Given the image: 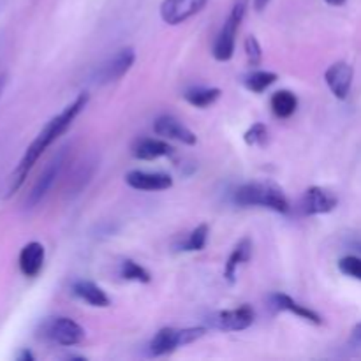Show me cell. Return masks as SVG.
<instances>
[{"label":"cell","mask_w":361,"mask_h":361,"mask_svg":"<svg viewBox=\"0 0 361 361\" xmlns=\"http://www.w3.org/2000/svg\"><path fill=\"white\" fill-rule=\"evenodd\" d=\"M120 277L123 281H133V282H141V284H148L152 281L150 274L145 270L141 264H137L136 261L126 259L120 263Z\"/></svg>","instance_id":"obj_23"},{"label":"cell","mask_w":361,"mask_h":361,"mask_svg":"<svg viewBox=\"0 0 361 361\" xmlns=\"http://www.w3.org/2000/svg\"><path fill=\"white\" fill-rule=\"evenodd\" d=\"M353 78H355V69L348 62L331 63L324 73V81H326L328 88L341 101L348 99L353 87Z\"/></svg>","instance_id":"obj_10"},{"label":"cell","mask_w":361,"mask_h":361,"mask_svg":"<svg viewBox=\"0 0 361 361\" xmlns=\"http://www.w3.org/2000/svg\"><path fill=\"white\" fill-rule=\"evenodd\" d=\"M208 0H164L161 4V18L168 25H180L196 16Z\"/></svg>","instance_id":"obj_9"},{"label":"cell","mask_w":361,"mask_h":361,"mask_svg":"<svg viewBox=\"0 0 361 361\" xmlns=\"http://www.w3.org/2000/svg\"><path fill=\"white\" fill-rule=\"evenodd\" d=\"M268 4H270V0H252V6L257 13H261L263 9H267Z\"/></svg>","instance_id":"obj_27"},{"label":"cell","mask_w":361,"mask_h":361,"mask_svg":"<svg viewBox=\"0 0 361 361\" xmlns=\"http://www.w3.org/2000/svg\"><path fill=\"white\" fill-rule=\"evenodd\" d=\"M6 83H7V74L0 73V95H2L4 88H6Z\"/></svg>","instance_id":"obj_29"},{"label":"cell","mask_w":361,"mask_h":361,"mask_svg":"<svg viewBox=\"0 0 361 361\" xmlns=\"http://www.w3.org/2000/svg\"><path fill=\"white\" fill-rule=\"evenodd\" d=\"M39 335L63 348H73L83 342L85 330L71 317H49L41 324Z\"/></svg>","instance_id":"obj_5"},{"label":"cell","mask_w":361,"mask_h":361,"mask_svg":"<svg viewBox=\"0 0 361 361\" xmlns=\"http://www.w3.org/2000/svg\"><path fill=\"white\" fill-rule=\"evenodd\" d=\"M338 197L323 187H309L303 194L302 210L305 215H323L330 214L337 208Z\"/></svg>","instance_id":"obj_11"},{"label":"cell","mask_w":361,"mask_h":361,"mask_svg":"<svg viewBox=\"0 0 361 361\" xmlns=\"http://www.w3.org/2000/svg\"><path fill=\"white\" fill-rule=\"evenodd\" d=\"M353 341L360 342V344H361V323L356 324L355 330H353Z\"/></svg>","instance_id":"obj_28"},{"label":"cell","mask_w":361,"mask_h":361,"mask_svg":"<svg viewBox=\"0 0 361 361\" xmlns=\"http://www.w3.org/2000/svg\"><path fill=\"white\" fill-rule=\"evenodd\" d=\"M252 257V242L250 238H242L238 242V245L233 249V252L229 254L228 261H226V267H224V277L228 282H235L236 281V275H238V268L242 267L243 263Z\"/></svg>","instance_id":"obj_17"},{"label":"cell","mask_w":361,"mask_h":361,"mask_svg":"<svg viewBox=\"0 0 361 361\" xmlns=\"http://www.w3.org/2000/svg\"><path fill=\"white\" fill-rule=\"evenodd\" d=\"M233 200L238 207H261L277 212V214H288L291 208L281 187L271 182L243 183L235 190Z\"/></svg>","instance_id":"obj_2"},{"label":"cell","mask_w":361,"mask_h":361,"mask_svg":"<svg viewBox=\"0 0 361 361\" xmlns=\"http://www.w3.org/2000/svg\"><path fill=\"white\" fill-rule=\"evenodd\" d=\"M338 270L348 277L361 281V257L358 256H345L338 261Z\"/></svg>","instance_id":"obj_26"},{"label":"cell","mask_w":361,"mask_h":361,"mask_svg":"<svg viewBox=\"0 0 361 361\" xmlns=\"http://www.w3.org/2000/svg\"><path fill=\"white\" fill-rule=\"evenodd\" d=\"M250 0H235L229 16L226 18L224 25H222L221 32L217 34L214 42V56L219 62H228L235 55V44H236V34L242 25L243 18H245L247 9H249Z\"/></svg>","instance_id":"obj_3"},{"label":"cell","mask_w":361,"mask_h":361,"mask_svg":"<svg viewBox=\"0 0 361 361\" xmlns=\"http://www.w3.org/2000/svg\"><path fill=\"white\" fill-rule=\"evenodd\" d=\"M63 162H66V148H62V150H60L59 154H56L55 157L48 162V166L42 169V173L39 175V178L35 180L34 187H32L30 192H28L27 200H25V207L34 208V207H37L42 200H44V196L49 192V189L53 187L55 180L59 178L60 171H62Z\"/></svg>","instance_id":"obj_6"},{"label":"cell","mask_w":361,"mask_h":361,"mask_svg":"<svg viewBox=\"0 0 361 361\" xmlns=\"http://www.w3.org/2000/svg\"><path fill=\"white\" fill-rule=\"evenodd\" d=\"M245 55H247V62H249L250 67H257L261 66L263 62V49H261L259 41H257L254 35H249L245 39Z\"/></svg>","instance_id":"obj_25"},{"label":"cell","mask_w":361,"mask_h":361,"mask_svg":"<svg viewBox=\"0 0 361 361\" xmlns=\"http://www.w3.org/2000/svg\"><path fill=\"white\" fill-rule=\"evenodd\" d=\"M324 2L330 4V6H334V7H341V6H344L348 0H324Z\"/></svg>","instance_id":"obj_30"},{"label":"cell","mask_w":361,"mask_h":361,"mask_svg":"<svg viewBox=\"0 0 361 361\" xmlns=\"http://www.w3.org/2000/svg\"><path fill=\"white\" fill-rule=\"evenodd\" d=\"M270 303L275 310L295 314L296 317H300V319L303 321H309V323L316 324V326L323 324V319H321L319 314L314 312L309 307L302 305V303H298L296 300H293L291 296L284 295V293H274V295H270Z\"/></svg>","instance_id":"obj_14"},{"label":"cell","mask_w":361,"mask_h":361,"mask_svg":"<svg viewBox=\"0 0 361 361\" xmlns=\"http://www.w3.org/2000/svg\"><path fill=\"white\" fill-rule=\"evenodd\" d=\"M271 109L279 118H289L295 115L296 108H298V99L293 92L289 90H279L271 95Z\"/></svg>","instance_id":"obj_19"},{"label":"cell","mask_w":361,"mask_h":361,"mask_svg":"<svg viewBox=\"0 0 361 361\" xmlns=\"http://www.w3.org/2000/svg\"><path fill=\"white\" fill-rule=\"evenodd\" d=\"M207 240H208V226L200 224L196 229L190 231V235L187 236L185 242L180 243L178 250H182V252H197V250L204 249Z\"/></svg>","instance_id":"obj_21"},{"label":"cell","mask_w":361,"mask_h":361,"mask_svg":"<svg viewBox=\"0 0 361 361\" xmlns=\"http://www.w3.org/2000/svg\"><path fill=\"white\" fill-rule=\"evenodd\" d=\"M204 334H207V328L203 326L182 328V330H178V328H162L152 338L150 345H148V351H150L152 356L171 355L178 348H183V345H189L192 342L200 341L201 337H204Z\"/></svg>","instance_id":"obj_4"},{"label":"cell","mask_w":361,"mask_h":361,"mask_svg":"<svg viewBox=\"0 0 361 361\" xmlns=\"http://www.w3.org/2000/svg\"><path fill=\"white\" fill-rule=\"evenodd\" d=\"M134 60H136V53L133 48L118 49L111 59H108L99 67L97 73H95V81L101 85L118 81L120 78L129 73L130 67L134 66Z\"/></svg>","instance_id":"obj_8"},{"label":"cell","mask_w":361,"mask_h":361,"mask_svg":"<svg viewBox=\"0 0 361 361\" xmlns=\"http://www.w3.org/2000/svg\"><path fill=\"white\" fill-rule=\"evenodd\" d=\"M154 133L164 140L178 141L183 145H196L197 137L187 126H183L178 118L171 115L159 116L154 122Z\"/></svg>","instance_id":"obj_12"},{"label":"cell","mask_w":361,"mask_h":361,"mask_svg":"<svg viewBox=\"0 0 361 361\" xmlns=\"http://www.w3.org/2000/svg\"><path fill=\"white\" fill-rule=\"evenodd\" d=\"M173 154V148L166 141L157 137H145L140 140L133 148V155L140 161H155V159L168 157Z\"/></svg>","instance_id":"obj_16"},{"label":"cell","mask_w":361,"mask_h":361,"mask_svg":"<svg viewBox=\"0 0 361 361\" xmlns=\"http://www.w3.org/2000/svg\"><path fill=\"white\" fill-rule=\"evenodd\" d=\"M275 81H277V74L275 73H270V71H254L252 74L245 78V87L250 92H254V94H261L268 87H271Z\"/></svg>","instance_id":"obj_22"},{"label":"cell","mask_w":361,"mask_h":361,"mask_svg":"<svg viewBox=\"0 0 361 361\" xmlns=\"http://www.w3.org/2000/svg\"><path fill=\"white\" fill-rule=\"evenodd\" d=\"M18 263H20V270L25 277H37L42 270V264H44V247H42V243H27V245L21 249Z\"/></svg>","instance_id":"obj_15"},{"label":"cell","mask_w":361,"mask_h":361,"mask_svg":"<svg viewBox=\"0 0 361 361\" xmlns=\"http://www.w3.org/2000/svg\"><path fill=\"white\" fill-rule=\"evenodd\" d=\"M268 140V129L264 123L257 122L243 134V141H245L249 147H263Z\"/></svg>","instance_id":"obj_24"},{"label":"cell","mask_w":361,"mask_h":361,"mask_svg":"<svg viewBox=\"0 0 361 361\" xmlns=\"http://www.w3.org/2000/svg\"><path fill=\"white\" fill-rule=\"evenodd\" d=\"M88 99L90 97H88L87 92L80 94L73 102H71L69 106H66V108H63L59 115L53 116V118L49 120L44 127H42V130L37 134V137H35V140L28 145V148L25 150L23 157H21V161L18 162L16 169H14L13 176H11L9 196L11 194L16 192V190L23 185L25 178H27L28 173L32 171V168L37 164V161L41 159V155L44 154V152L48 150V148L51 147V145L55 143V141L59 140V137L62 136L67 129H69L71 123L74 122V118H76V116L83 111L85 106L88 104Z\"/></svg>","instance_id":"obj_1"},{"label":"cell","mask_w":361,"mask_h":361,"mask_svg":"<svg viewBox=\"0 0 361 361\" xmlns=\"http://www.w3.org/2000/svg\"><path fill=\"white\" fill-rule=\"evenodd\" d=\"M256 314L249 305H242L238 309L221 310L208 317V323L212 328L219 331H243L252 326Z\"/></svg>","instance_id":"obj_7"},{"label":"cell","mask_w":361,"mask_h":361,"mask_svg":"<svg viewBox=\"0 0 361 361\" xmlns=\"http://www.w3.org/2000/svg\"><path fill=\"white\" fill-rule=\"evenodd\" d=\"M18 360H34V355L28 351H23L20 356H18Z\"/></svg>","instance_id":"obj_31"},{"label":"cell","mask_w":361,"mask_h":361,"mask_svg":"<svg viewBox=\"0 0 361 361\" xmlns=\"http://www.w3.org/2000/svg\"><path fill=\"white\" fill-rule=\"evenodd\" d=\"M222 92L219 88H207V87H196V88H190L183 94L185 101L189 102L190 106H196V108H210L212 104L219 101Z\"/></svg>","instance_id":"obj_20"},{"label":"cell","mask_w":361,"mask_h":361,"mask_svg":"<svg viewBox=\"0 0 361 361\" xmlns=\"http://www.w3.org/2000/svg\"><path fill=\"white\" fill-rule=\"evenodd\" d=\"M127 185L136 190H147V192H155V190H166L173 185V178L166 173H148V171H130L126 176Z\"/></svg>","instance_id":"obj_13"},{"label":"cell","mask_w":361,"mask_h":361,"mask_svg":"<svg viewBox=\"0 0 361 361\" xmlns=\"http://www.w3.org/2000/svg\"><path fill=\"white\" fill-rule=\"evenodd\" d=\"M74 296H78L80 300L87 302L88 305L99 307V309H106V307L111 305L109 302V296L99 288L97 284L90 281H78L76 284L73 286Z\"/></svg>","instance_id":"obj_18"}]
</instances>
